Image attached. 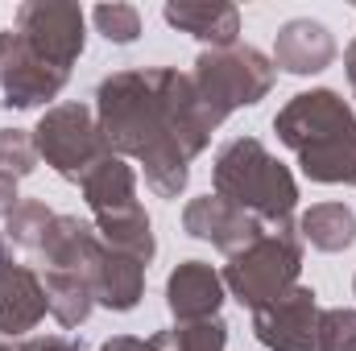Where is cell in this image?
Here are the masks:
<instances>
[{"label":"cell","mask_w":356,"mask_h":351,"mask_svg":"<svg viewBox=\"0 0 356 351\" xmlns=\"http://www.w3.org/2000/svg\"><path fill=\"white\" fill-rule=\"evenodd\" d=\"M95 120L108 153L133 157L158 198H178L191 182V162L220 128L203 108L191 75L175 67L112 71L95 87Z\"/></svg>","instance_id":"obj_1"},{"label":"cell","mask_w":356,"mask_h":351,"mask_svg":"<svg viewBox=\"0 0 356 351\" xmlns=\"http://www.w3.org/2000/svg\"><path fill=\"white\" fill-rule=\"evenodd\" d=\"M277 141L298 157L319 186H356V112L332 87H311L286 99L273 116Z\"/></svg>","instance_id":"obj_2"},{"label":"cell","mask_w":356,"mask_h":351,"mask_svg":"<svg viewBox=\"0 0 356 351\" xmlns=\"http://www.w3.org/2000/svg\"><path fill=\"white\" fill-rule=\"evenodd\" d=\"M211 186L224 203L249 211L269 228L294 223L298 182L257 137H232L228 145H220L211 166Z\"/></svg>","instance_id":"obj_3"},{"label":"cell","mask_w":356,"mask_h":351,"mask_svg":"<svg viewBox=\"0 0 356 351\" xmlns=\"http://www.w3.org/2000/svg\"><path fill=\"white\" fill-rule=\"evenodd\" d=\"M277 79L273 58H266L257 46H224V50H203L195 58L191 83L199 91L203 108L211 112L216 124H224L232 112L261 103Z\"/></svg>","instance_id":"obj_4"},{"label":"cell","mask_w":356,"mask_h":351,"mask_svg":"<svg viewBox=\"0 0 356 351\" xmlns=\"http://www.w3.org/2000/svg\"><path fill=\"white\" fill-rule=\"evenodd\" d=\"M298 273H302V236H298V223H286L253 240L249 248L232 252L220 277L241 306L261 310L266 302L298 285Z\"/></svg>","instance_id":"obj_5"},{"label":"cell","mask_w":356,"mask_h":351,"mask_svg":"<svg viewBox=\"0 0 356 351\" xmlns=\"http://www.w3.org/2000/svg\"><path fill=\"white\" fill-rule=\"evenodd\" d=\"M33 145H38V157L67 182H83V178L112 157L108 145H104V132H99V120H95V108L88 103H50L33 128Z\"/></svg>","instance_id":"obj_6"},{"label":"cell","mask_w":356,"mask_h":351,"mask_svg":"<svg viewBox=\"0 0 356 351\" xmlns=\"http://www.w3.org/2000/svg\"><path fill=\"white\" fill-rule=\"evenodd\" d=\"M50 67L67 71L79 62L83 46H88V17L79 4L67 0H25L17 8V25H13Z\"/></svg>","instance_id":"obj_7"},{"label":"cell","mask_w":356,"mask_h":351,"mask_svg":"<svg viewBox=\"0 0 356 351\" xmlns=\"http://www.w3.org/2000/svg\"><path fill=\"white\" fill-rule=\"evenodd\" d=\"M71 83L67 71L50 67L17 29H0V108L29 112L58 99Z\"/></svg>","instance_id":"obj_8"},{"label":"cell","mask_w":356,"mask_h":351,"mask_svg":"<svg viewBox=\"0 0 356 351\" xmlns=\"http://www.w3.org/2000/svg\"><path fill=\"white\" fill-rule=\"evenodd\" d=\"M253 335L269 351H319V298L311 285H294L290 293L253 310Z\"/></svg>","instance_id":"obj_9"},{"label":"cell","mask_w":356,"mask_h":351,"mask_svg":"<svg viewBox=\"0 0 356 351\" xmlns=\"http://www.w3.org/2000/svg\"><path fill=\"white\" fill-rule=\"evenodd\" d=\"M46 314H50V306H46L42 273L21 261H13L8 244L0 240V335L29 339L42 327Z\"/></svg>","instance_id":"obj_10"},{"label":"cell","mask_w":356,"mask_h":351,"mask_svg":"<svg viewBox=\"0 0 356 351\" xmlns=\"http://www.w3.org/2000/svg\"><path fill=\"white\" fill-rule=\"evenodd\" d=\"M182 232L232 257V252L249 248L253 240H261L266 236V223L253 219L249 211L224 203L220 194H199V198H191L182 207Z\"/></svg>","instance_id":"obj_11"},{"label":"cell","mask_w":356,"mask_h":351,"mask_svg":"<svg viewBox=\"0 0 356 351\" xmlns=\"http://www.w3.org/2000/svg\"><path fill=\"white\" fill-rule=\"evenodd\" d=\"M336 37L323 21H311V17H294L277 29L273 37V67H282L286 75H319L336 62Z\"/></svg>","instance_id":"obj_12"},{"label":"cell","mask_w":356,"mask_h":351,"mask_svg":"<svg viewBox=\"0 0 356 351\" xmlns=\"http://www.w3.org/2000/svg\"><path fill=\"white\" fill-rule=\"evenodd\" d=\"M224 277L207 261H182L166 277V306L178 323H195V318H216L224 306Z\"/></svg>","instance_id":"obj_13"},{"label":"cell","mask_w":356,"mask_h":351,"mask_svg":"<svg viewBox=\"0 0 356 351\" xmlns=\"http://www.w3.org/2000/svg\"><path fill=\"white\" fill-rule=\"evenodd\" d=\"M162 17L166 25L199 37L207 50L236 46V33H241V8L228 0H170Z\"/></svg>","instance_id":"obj_14"},{"label":"cell","mask_w":356,"mask_h":351,"mask_svg":"<svg viewBox=\"0 0 356 351\" xmlns=\"http://www.w3.org/2000/svg\"><path fill=\"white\" fill-rule=\"evenodd\" d=\"M83 203L91 207V219H108V215H124V211H137V174L124 157H104L83 182Z\"/></svg>","instance_id":"obj_15"},{"label":"cell","mask_w":356,"mask_h":351,"mask_svg":"<svg viewBox=\"0 0 356 351\" xmlns=\"http://www.w3.org/2000/svg\"><path fill=\"white\" fill-rule=\"evenodd\" d=\"M91 289H95V306L116 310V314H129L145 298V264L104 244V257H99Z\"/></svg>","instance_id":"obj_16"},{"label":"cell","mask_w":356,"mask_h":351,"mask_svg":"<svg viewBox=\"0 0 356 351\" xmlns=\"http://www.w3.org/2000/svg\"><path fill=\"white\" fill-rule=\"evenodd\" d=\"M298 236L302 244L319 248V252H344L356 244V215L348 203H315L311 211H302L298 219Z\"/></svg>","instance_id":"obj_17"},{"label":"cell","mask_w":356,"mask_h":351,"mask_svg":"<svg viewBox=\"0 0 356 351\" xmlns=\"http://www.w3.org/2000/svg\"><path fill=\"white\" fill-rule=\"evenodd\" d=\"M42 285H46V306L54 314L58 327L75 331L91 318V306H95V293L83 277H71V273H42Z\"/></svg>","instance_id":"obj_18"},{"label":"cell","mask_w":356,"mask_h":351,"mask_svg":"<svg viewBox=\"0 0 356 351\" xmlns=\"http://www.w3.org/2000/svg\"><path fill=\"white\" fill-rule=\"evenodd\" d=\"M50 223H54V211H50L46 203L21 198V203L13 207V215L4 219V240L17 244V248H25V252H38L42 240H46V232H50Z\"/></svg>","instance_id":"obj_19"},{"label":"cell","mask_w":356,"mask_h":351,"mask_svg":"<svg viewBox=\"0 0 356 351\" xmlns=\"http://www.w3.org/2000/svg\"><path fill=\"white\" fill-rule=\"evenodd\" d=\"M162 343L170 351H224L228 348V323L216 318H195V323H178L170 331H162Z\"/></svg>","instance_id":"obj_20"},{"label":"cell","mask_w":356,"mask_h":351,"mask_svg":"<svg viewBox=\"0 0 356 351\" xmlns=\"http://www.w3.org/2000/svg\"><path fill=\"white\" fill-rule=\"evenodd\" d=\"M38 170V145L33 132L25 128H0V174L4 178H29Z\"/></svg>","instance_id":"obj_21"},{"label":"cell","mask_w":356,"mask_h":351,"mask_svg":"<svg viewBox=\"0 0 356 351\" xmlns=\"http://www.w3.org/2000/svg\"><path fill=\"white\" fill-rule=\"evenodd\" d=\"M91 21H95V29H99L108 42H116V46H133V42L141 37V12H137L133 4H95V8H91Z\"/></svg>","instance_id":"obj_22"},{"label":"cell","mask_w":356,"mask_h":351,"mask_svg":"<svg viewBox=\"0 0 356 351\" xmlns=\"http://www.w3.org/2000/svg\"><path fill=\"white\" fill-rule=\"evenodd\" d=\"M319 351H356V310H319Z\"/></svg>","instance_id":"obj_23"},{"label":"cell","mask_w":356,"mask_h":351,"mask_svg":"<svg viewBox=\"0 0 356 351\" xmlns=\"http://www.w3.org/2000/svg\"><path fill=\"white\" fill-rule=\"evenodd\" d=\"M99 351H170V348L162 343V331H158V335H149V339H137V335H112Z\"/></svg>","instance_id":"obj_24"},{"label":"cell","mask_w":356,"mask_h":351,"mask_svg":"<svg viewBox=\"0 0 356 351\" xmlns=\"http://www.w3.org/2000/svg\"><path fill=\"white\" fill-rule=\"evenodd\" d=\"M21 351H83L75 339H67V335H29Z\"/></svg>","instance_id":"obj_25"},{"label":"cell","mask_w":356,"mask_h":351,"mask_svg":"<svg viewBox=\"0 0 356 351\" xmlns=\"http://www.w3.org/2000/svg\"><path fill=\"white\" fill-rule=\"evenodd\" d=\"M17 203H21V194H17V182H13V178H4V174H0V219H8Z\"/></svg>","instance_id":"obj_26"},{"label":"cell","mask_w":356,"mask_h":351,"mask_svg":"<svg viewBox=\"0 0 356 351\" xmlns=\"http://www.w3.org/2000/svg\"><path fill=\"white\" fill-rule=\"evenodd\" d=\"M344 71H348V87H353V95H356V42L344 50Z\"/></svg>","instance_id":"obj_27"},{"label":"cell","mask_w":356,"mask_h":351,"mask_svg":"<svg viewBox=\"0 0 356 351\" xmlns=\"http://www.w3.org/2000/svg\"><path fill=\"white\" fill-rule=\"evenodd\" d=\"M353 293H356V277H353Z\"/></svg>","instance_id":"obj_28"}]
</instances>
